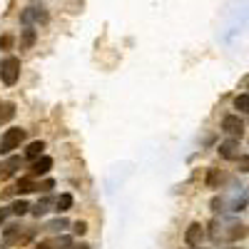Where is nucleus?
Wrapping results in <instances>:
<instances>
[{"mask_svg":"<svg viewBox=\"0 0 249 249\" xmlns=\"http://www.w3.org/2000/svg\"><path fill=\"white\" fill-rule=\"evenodd\" d=\"M28 210H30V204H28L25 199H18V202L10 204V214H18V217H23Z\"/></svg>","mask_w":249,"mask_h":249,"instance_id":"15","label":"nucleus"},{"mask_svg":"<svg viewBox=\"0 0 249 249\" xmlns=\"http://www.w3.org/2000/svg\"><path fill=\"white\" fill-rule=\"evenodd\" d=\"M18 77H20V60L10 55L0 62V80H3L5 85H15Z\"/></svg>","mask_w":249,"mask_h":249,"instance_id":"1","label":"nucleus"},{"mask_svg":"<svg viewBox=\"0 0 249 249\" xmlns=\"http://www.w3.org/2000/svg\"><path fill=\"white\" fill-rule=\"evenodd\" d=\"M202 239H204V227L199 222H192L190 227H187V232H184V242L190 247H199Z\"/></svg>","mask_w":249,"mask_h":249,"instance_id":"5","label":"nucleus"},{"mask_svg":"<svg viewBox=\"0 0 249 249\" xmlns=\"http://www.w3.org/2000/svg\"><path fill=\"white\" fill-rule=\"evenodd\" d=\"M15 192L18 195H30V192H40V184L28 175V177H20L18 184H15Z\"/></svg>","mask_w":249,"mask_h":249,"instance_id":"7","label":"nucleus"},{"mask_svg":"<svg viewBox=\"0 0 249 249\" xmlns=\"http://www.w3.org/2000/svg\"><path fill=\"white\" fill-rule=\"evenodd\" d=\"M72 249H90V247H88V244H75Z\"/></svg>","mask_w":249,"mask_h":249,"instance_id":"25","label":"nucleus"},{"mask_svg":"<svg viewBox=\"0 0 249 249\" xmlns=\"http://www.w3.org/2000/svg\"><path fill=\"white\" fill-rule=\"evenodd\" d=\"M247 237V227L244 224H232L230 232H227V239H244Z\"/></svg>","mask_w":249,"mask_h":249,"instance_id":"13","label":"nucleus"},{"mask_svg":"<svg viewBox=\"0 0 249 249\" xmlns=\"http://www.w3.org/2000/svg\"><path fill=\"white\" fill-rule=\"evenodd\" d=\"M13 45V37L10 35H3V37H0V50H8Z\"/></svg>","mask_w":249,"mask_h":249,"instance_id":"21","label":"nucleus"},{"mask_svg":"<svg viewBox=\"0 0 249 249\" xmlns=\"http://www.w3.org/2000/svg\"><path fill=\"white\" fill-rule=\"evenodd\" d=\"M72 232L82 237V234H85V232H88V224H85V222H75V224H72Z\"/></svg>","mask_w":249,"mask_h":249,"instance_id":"18","label":"nucleus"},{"mask_svg":"<svg viewBox=\"0 0 249 249\" xmlns=\"http://www.w3.org/2000/svg\"><path fill=\"white\" fill-rule=\"evenodd\" d=\"M222 132L232 135V137H242V132H244V122H242L237 115H227V117L222 120Z\"/></svg>","mask_w":249,"mask_h":249,"instance_id":"4","label":"nucleus"},{"mask_svg":"<svg viewBox=\"0 0 249 249\" xmlns=\"http://www.w3.org/2000/svg\"><path fill=\"white\" fill-rule=\"evenodd\" d=\"M72 207V195H60V199H55V210L57 212H68Z\"/></svg>","mask_w":249,"mask_h":249,"instance_id":"14","label":"nucleus"},{"mask_svg":"<svg viewBox=\"0 0 249 249\" xmlns=\"http://www.w3.org/2000/svg\"><path fill=\"white\" fill-rule=\"evenodd\" d=\"M234 107L237 110H242V112H247L249 115V95H239L237 100H234Z\"/></svg>","mask_w":249,"mask_h":249,"instance_id":"16","label":"nucleus"},{"mask_svg":"<svg viewBox=\"0 0 249 249\" xmlns=\"http://www.w3.org/2000/svg\"><path fill=\"white\" fill-rule=\"evenodd\" d=\"M20 164H23V160H20V157H10V160H8V164H5V175L15 172V170L20 167Z\"/></svg>","mask_w":249,"mask_h":249,"instance_id":"17","label":"nucleus"},{"mask_svg":"<svg viewBox=\"0 0 249 249\" xmlns=\"http://www.w3.org/2000/svg\"><path fill=\"white\" fill-rule=\"evenodd\" d=\"M219 155L224 157V160H237L239 157V142L232 137V140H227V142H222L219 144Z\"/></svg>","mask_w":249,"mask_h":249,"instance_id":"8","label":"nucleus"},{"mask_svg":"<svg viewBox=\"0 0 249 249\" xmlns=\"http://www.w3.org/2000/svg\"><path fill=\"white\" fill-rule=\"evenodd\" d=\"M3 170H5V167H3V164H0V175H3Z\"/></svg>","mask_w":249,"mask_h":249,"instance_id":"26","label":"nucleus"},{"mask_svg":"<svg viewBox=\"0 0 249 249\" xmlns=\"http://www.w3.org/2000/svg\"><path fill=\"white\" fill-rule=\"evenodd\" d=\"M23 140H25V130H20V127L5 130L3 140H0V152H3V155H10L13 150L20 147V142H23Z\"/></svg>","mask_w":249,"mask_h":249,"instance_id":"2","label":"nucleus"},{"mask_svg":"<svg viewBox=\"0 0 249 249\" xmlns=\"http://www.w3.org/2000/svg\"><path fill=\"white\" fill-rule=\"evenodd\" d=\"M53 204H55V199H53V197H45L43 202H37V204L33 207V214H35V217H43V214H48Z\"/></svg>","mask_w":249,"mask_h":249,"instance_id":"11","label":"nucleus"},{"mask_svg":"<svg viewBox=\"0 0 249 249\" xmlns=\"http://www.w3.org/2000/svg\"><path fill=\"white\" fill-rule=\"evenodd\" d=\"M20 20H23V25H45L48 20H50V15H48V10L45 8H37V5H30V8H25L23 10V15H20Z\"/></svg>","mask_w":249,"mask_h":249,"instance_id":"3","label":"nucleus"},{"mask_svg":"<svg viewBox=\"0 0 249 249\" xmlns=\"http://www.w3.org/2000/svg\"><path fill=\"white\" fill-rule=\"evenodd\" d=\"M8 214H10V207H0V224L8 219Z\"/></svg>","mask_w":249,"mask_h":249,"instance_id":"23","label":"nucleus"},{"mask_svg":"<svg viewBox=\"0 0 249 249\" xmlns=\"http://www.w3.org/2000/svg\"><path fill=\"white\" fill-rule=\"evenodd\" d=\"M237 162H239V172H249V157L247 155L237 157Z\"/></svg>","mask_w":249,"mask_h":249,"instance_id":"19","label":"nucleus"},{"mask_svg":"<svg viewBox=\"0 0 249 249\" xmlns=\"http://www.w3.org/2000/svg\"><path fill=\"white\" fill-rule=\"evenodd\" d=\"M65 227H68V222H65V219H55V222H50V224H48V230H65Z\"/></svg>","mask_w":249,"mask_h":249,"instance_id":"20","label":"nucleus"},{"mask_svg":"<svg viewBox=\"0 0 249 249\" xmlns=\"http://www.w3.org/2000/svg\"><path fill=\"white\" fill-rule=\"evenodd\" d=\"M55 247H72V239H70V237H60V239L55 242Z\"/></svg>","mask_w":249,"mask_h":249,"instance_id":"22","label":"nucleus"},{"mask_svg":"<svg viewBox=\"0 0 249 249\" xmlns=\"http://www.w3.org/2000/svg\"><path fill=\"white\" fill-rule=\"evenodd\" d=\"M13 115H15V105H13V102H0V124L8 122Z\"/></svg>","mask_w":249,"mask_h":249,"instance_id":"12","label":"nucleus"},{"mask_svg":"<svg viewBox=\"0 0 249 249\" xmlns=\"http://www.w3.org/2000/svg\"><path fill=\"white\" fill-rule=\"evenodd\" d=\"M35 249H55V244L53 242H40V244H35Z\"/></svg>","mask_w":249,"mask_h":249,"instance_id":"24","label":"nucleus"},{"mask_svg":"<svg viewBox=\"0 0 249 249\" xmlns=\"http://www.w3.org/2000/svg\"><path fill=\"white\" fill-rule=\"evenodd\" d=\"M43 150H45V142H43V140H35V142L28 144L25 155H28L30 160H37V157H43Z\"/></svg>","mask_w":249,"mask_h":249,"instance_id":"10","label":"nucleus"},{"mask_svg":"<svg viewBox=\"0 0 249 249\" xmlns=\"http://www.w3.org/2000/svg\"><path fill=\"white\" fill-rule=\"evenodd\" d=\"M50 167H53V160H50L48 155L37 157V160H35V164H33V170H30V177H33V179H35V177H43V175H48V172H50Z\"/></svg>","mask_w":249,"mask_h":249,"instance_id":"6","label":"nucleus"},{"mask_svg":"<svg viewBox=\"0 0 249 249\" xmlns=\"http://www.w3.org/2000/svg\"><path fill=\"white\" fill-rule=\"evenodd\" d=\"M35 40H37V33H35L33 28H25L23 35H20V48H23V50L33 48V45H35Z\"/></svg>","mask_w":249,"mask_h":249,"instance_id":"9","label":"nucleus"}]
</instances>
